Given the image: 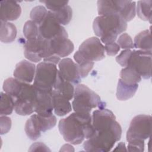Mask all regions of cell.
I'll return each mask as SVG.
<instances>
[{
	"instance_id": "6da1fadb",
	"label": "cell",
	"mask_w": 152,
	"mask_h": 152,
	"mask_svg": "<svg viewBox=\"0 0 152 152\" xmlns=\"http://www.w3.org/2000/svg\"><path fill=\"white\" fill-rule=\"evenodd\" d=\"M93 135L83 144L87 151L107 152L121 137L122 128L113 113L107 109L95 110L91 115Z\"/></svg>"
},
{
	"instance_id": "7a4b0ae2",
	"label": "cell",
	"mask_w": 152,
	"mask_h": 152,
	"mask_svg": "<svg viewBox=\"0 0 152 152\" xmlns=\"http://www.w3.org/2000/svg\"><path fill=\"white\" fill-rule=\"evenodd\" d=\"M58 128L64 139L74 145L81 143L85 138H90L94 133L90 113L74 112L61 119Z\"/></svg>"
},
{
	"instance_id": "3957f363",
	"label": "cell",
	"mask_w": 152,
	"mask_h": 152,
	"mask_svg": "<svg viewBox=\"0 0 152 152\" xmlns=\"http://www.w3.org/2000/svg\"><path fill=\"white\" fill-rule=\"evenodd\" d=\"M93 28L95 34L105 45L115 42L118 35L126 30L127 24L119 15H99L94 19Z\"/></svg>"
},
{
	"instance_id": "277c9868",
	"label": "cell",
	"mask_w": 152,
	"mask_h": 152,
	"mask_svg": "<svg viewBox=\"0 0 152 152\" xmlns=\"http://www.w3.org/2000/svg\"><path fill=\"white\" fill-rule=\"evenodd\" d=\"M72 106L74 112L88 114L92 109H103L105 104L98 94L87 86L78 84L75 88Z\"/></svg>"
},
{
	"instance_id": "5b68a950",
	"label": "cell",
	"mask_w": 152,
	"mask_h": 152,
	"mask_svg": "<svg viewBox=\"0 0 152 152\" xmlns=\"http://www.w3.org/2000/svg\"><path fill=\"white\" fill-rule=\"evenodd\" d=\"M97 4L99 15H119L126 23L132 20L136 14L135 1L100 0Z\"/></svg>"
},
{
	"instance_id": "8992f818",
	"label": "cell",
	"mask_w": 152,
	"mask_h": 152,
	"mask_svg": "<svg viewBox=\"0 0 152 152\" xmlns=\"http://www.w3.org/2000/svg\"><path fill=\"white\" fill-rule=\"evenodd\" d=\"M59 70L55 64L42 62L36 68L34 86L37 90L50 93L54 88Z\"/></svg>"
},
{
	"instance_id": "52a82bcc",
	"label": "cell",
	"mask_w": 152,
	"mask_h": 152,
	"mask_svg": "<svg viewBox=\"0 0 152 152\" xmlns=\"http://www.w3.org/2000/svg\"><path fill=\"white\" fill-rule=\"evenodd\" d=\"M38 90L34 85L23 82L17 96L14 99V110L20 115H28L34 112Z\"/></svg>"
},
{
	"instance_id": "ba28073f",
	"label": "cell",
	"mask_w": 152,
	"mask_h": 152,
	"mask_svg": "<svg viewBox=\"0 0 152 152\" xmlns=\"http://www.w3.org/2000/svg\"><path fill=\"white\" fill-rule=\"evenodd\" d=\"M151 116L147 115H138L132 118L126 132L128 142L144 141L151 134Z\"/></svg>"
},
{
	"instance_id": "9c48e42d",
	"label": "cell",
	"mask_w": 152,
	"mask_h": 152,
	"mask_svg": "<svg viewBox=\"0 0 152 152\" xmlns=\"http://www.w3.org/2000/svg\"><path fill=\"white\" fill-rule=\"evenodd\" d=\"M151 51L132 50L126 66L134 68L144 79L151 76Z\"/></svg>"
},
{
	"instance_id": "30bf717a",
	"label": "cell",
	"mask_w": 152,
	"mask_h": 152,
	"mask_svg": "<svg viewBox=\"0 0 152 152\" xmlns=\"http://www.w3.org/2000/svg\"><path fill=\"white\" fill-rule=\"evenodd\" d=\"M39 36L45 40H51L58 37L68 38L64 27L55 18L52 12L48 11L43 21L39 26Z\"/></svg>"
},
{
	"instance_id": "8fae6325",
	"label": "cell",
	"mask_w": 152,
	"mask_h": 152,
	"mask_svg": "<svg viewBox=\"0 0 152 152\" xmlns=\"http://www.w3.org/2000/svg\"><path fill=\"white\" fill-rule=\"evenodd\" d=\"M78 50L84 57L91 61H100L104 58V47L96 37H90L79 46Z\"/></svg>"
},
{
	"instance_id": "7c38bea8",
	"label": "cell",
	"mask_w": 152,
	"mask_h": 152,
	"mask_svg": "<svg viewBox=\"0 0 152 152\" xmlns=\"http://www.w3.org/2000/svg\"><path fill=\"white\" fill-rule=\"evenodd\" d=\"M46 40L39 36L37 39L27 40L24 46L25 57L34 62H40L44 58Z\"/></svg>"
},
{
	"instance_id": "4fadbf2b",
	"label": "cell",
	"mask_w": 152,
	"mask_h": 152,
	"mask_svg": "<svg viewBox=\"0 0 152 152\" xmlns=\"http://www.w3.org/2000/svg\"><path fill=\"white\" fill-rule=\"evenodd\" d=\"M58 67L61 74L65 80L75 84L80 82L81 76L79 67L71 59L66 58L61 59Z\"/></svg>"
},
{
	"instance_id": "5bb4252c",
	"label": "cell",
	"mask_w": 152,
	"mask_h": 152,
	"mask_svg": "<svg viewBox=\"0 0 152 152\" xmlns=\"http://www.w3.org/2000/svg\"><path fill=\"white\" fill-rule=\"evenodd\" d=\"M50 93L38 90L34 106V112L37 115L45 117L53 115V106Z\"/></svg>"
},
{
	"instance_id": "9a60e30c",
	"label": "cell",
	"mask_w": 152,
	"mask_h": 152,
	"mask_svg": "<svg viewBox=\"0 0 152 152\" xmlns=\"http://www.w3.org/2000/svg\"><path fill=\"white\" fill-rule=\"evenodd\" d=\"M36 68L34 64L23 60L16 65L13 75L15 78L21 81L30 83L34 78Z\"/></svg>"
},
{
	"instance_id": "2e32d148",
	"label": "cell",
	"mask_w": 152,
	"mask_h": 152,
	"mask_svg": "<svg viewBox=\"0 0 152 152\" xmlns=\"http://www.w3.org/2000/svg\"><path fill=\"white\" fill-rule=\"evenodd\" d=\"M1 21L8 22L18 19L21 13L20 5L15 1H1Z\"/></svg>"
},
{
	"instance_id": "e0dca14e",
	"label": "cell",
	"mask_w": 152,
	"mask_h": 152,
	"mask_svg": "<svg viewBox=\"0 0 152 152\" xmlns=\"http://www.w3.org/2000/svg\"><path fill=\"white\" fill-rule=\"evenodd\" d=\"M50 93L52 97L53 110L56 115L62 116L71 111V104L68 99L55 90H52Z\"/></svg>"
},
{
	"instance_id": "ac0fdd59",
	"label": "cell",
	"mask_w": 152,
	"mask_h": 152,
	"mask_svg": "<svg viewBox=\"0 0 152 152\" xmlns=\"http://www.w3.org/2000/svg\"><path fill=\"white\" fill-rule=\"evenodd\" d=\"M53 90L56 91L70 100L74 97L75 89L72 83L65 80L59 71Z\"/></svg>"
},
{
	"instance_id": "d6986e66",
	"label": "cell",
	"mask_w": 152,
	"mask_h": 152,
	"mask_svg": "<svg viewBox=\"0 0 152 152\" xmlns=\"http://www.w3.org/2000/svg\"><path fill=\"white\" fill-rule=\"evenodd\" d=\"M138 87V84H128L124 83L119 78L116 94L117 99L121 101L128 100L135 95Z\"/></svg>"
},
{
	"instance_id": "ffe728a7",
	"label": "cell",
	"mask_w": 152,
	"mask_h": 152,
	"mask_svg": "<svg viewBox=\"0 0 152 152\" xmlns=\"http://www.w3.org/2000/svg\"><path fill=\"white\" fill-rule=\"evenodd\" d=\"M25 132L27 137L32 140H36L40 137L42 131L37 114L33 115L26 121L25 124Z\"/></svg>"
},
{
	"instance_id": "44dd1931",
	"label": "cell",
	"mask_w": 152,
	"mask_h": 152,
	"mask_svg": "<svg viewBox=\"0 0 152 152\" xmlns=\"http://www.w3.org/2000/svg\"><path fill=\"white\" fill-rule=\"evenodd\" d=\"M134 48L139 50L151 51V29L145 30L139 33L134 39Z\"/></svg>"
},
{
	"instance_id": "7402d4cb",
	"label": "cell",
	"mask_w": 152,
	"mask_h": 152,
	"mask_svg": "<svg viewBox=\"0 0 152 152\" xmlns=\"http://www.w3.org/2000/svg\"><path fill=\"white\" fill-rule=\"evenodd\" d=\"M17 28L14 24L10 22L1 21L0 39L4 43L13 42L17 36Z\"/></svg>"
},
{
	"instance_id": "603a6c76",
	"label": "cell",
	"mask_w": 152,
	"mask_h": 152,
	"mask_svg": "<svg viewBox=\"0 0 152 152\" xmlns=\"http://www.w3.org/2000/svg\"><path fill=\"white\" fill-rule=\"evenodd\" d=\"M74 59L79 67L81 78L87 77L93 67L94 62L91 61L84 57L79 50L75 53Z\"/></svg>"
},
{
	"instance_id": "cb8c5ba5",
	"label": "cell",
	"mask_w": 152,
	"mask_h": 152,
	"mask_svg": "<svg viewBox=\"0 0 152 152\" xmlns=\"http://www.w3.org/2000/svg\"><path fill=\"white\" fill-rule=\"evenodd\" d=\"M121 80L128 84H138L141 80V75L132 67H124L120 72Z\"/></svg>"
},
{
	"instance_id": "d4e9b609",
	"label": "cell",
	"mask_w": 152,
	"mask_h": 152,
	"mask_svg": "<svg viewBox=\"0 0 152 152\" xmlns=\"http://www.w3.org/2000/svg\"><path fill=\"white\" fill-rule=\"evenodd\" d=\"M56 20L61 25L68 24L72 19V8L68 5L55 11H51Z\"/></svg>"
},
{
	"instance_id": "484cf974",
	"label": "cell",
	"mask_w": 152,
	"mask_h": 152,
	"mask_svg": "<svg viewBox=\"0 0 152 152\" xmlns=\"http://www.w3.org/2000/svg\"><path fill=\"white\" fill-rule=\"evenodd\" d=\"M151 5L152 1H139L137 5V14L138 16L143 20H151Z\"/></svg>"
},
{
	"instance_id": "4316f807",
	"label": "cell",
	"mask_w": 152,
	"mask_h": 152,
	"mask_svg": "<svg viewBox=\"0 0 152 152\" xmlns=\"http://www.w3.org/2000/svg\"><path fill=\"white\" fill-rule=\"evenodd\" d=\"M14 109V102L12 99L6 93H1L0 115L6 116L12 113Z\"/></svg>"
},
{
	"instance_id": "83f0119b",
	"label": "cell",
	"mask_w": 152,
	"mask_h": 152,
	"mask_svg": "<svg viewBox=\"0 0 152 152\" xmlns=\"http://www.w3.org/2000/svg\"><path fill=\"white\" fill-rule=\"evenodd\" d=\"M23 34L27 40L37 39L39 37V26L31 20L26 22L23 27Z\"/></svg>"
},
{
	"instance_id": "f1b7e54d",
	"label": "cell",
	"mask_w": 152,
	"mask_h": 152,
	"mask_svg": "<svg viewBox=\"0 0 152 152\" xmlns=\"http://www.w3.org/2000/svg\"><path fill=\"white\" fill-rule=\"evenodd\" d=\"M48 12V11L46 8L42 5H39L34 7L30 12V18L31 21L39 26L46 17Z\"/></svg>"
},
{
	"instance_id": "f546056e",
	"label": "cell",
	"mask_w": 152,
	"mask_h": 152,
	"mask_svg": "<svg viewBox=\"0 0 152 152\" xmlns=\"http://www.w3.org/2000/svg\"><path fill=\"white\" fill-rule=\"evenodd\" d=\"M37 119L41 128V131L43 132L51 129L56 125V118L53 115L48 117L37 115Z\"/></svg>"
},
{
	"instance_id": "4dcf8cb0",
	"label": "cell",
	"mask_w": 152,
	"mask_h": 152,
	"mask_svg": "<svg viewBox=\"0 0 152 152\" xmlns=\"http://www.w3.org/2000/svg\"><path fill=\"white\" fill-rule=\"evenodd\" d=\"M117 43L120 48L124 49H130L134 48V45L131 37L124 33L119 36L117 40Z\"/></svg>"
},
{
	"instance_id": "1f68e13d",
	"label": "cell",
	"mask_w": 152,
	"mask_h": 152,
	"mask_svg": "<svg viewBox=\"0 0 152 152\" xmlns=\"http://www.w3.org/2000/svg\"><path fill=\"white\" fill-rule=\"evenodd\" d=\"M132 50L130 49H125L122 51L120 54L116 58V62L122 66L126 67L129 59Z\"/></svg>"
},
{
	"instance_id": "d6a6232c",
	"label": "cell",
	"mask_w": 152,
	"mask_h": 152,
	"mask_svg": "<svg viewBox=\"0 0 152 152\" xmlns=\"http://www.w3.org/2000/svg\"><path fill=\"white\" fill-rule=\"evenodd\" d=\"M40 2L44 3L46 7L50 11H56L68 3V1H40Z\"/></svg>"
},
{
	"instance_id": "836d02e7",
	"label": "cell",
	"mask_w": 152,
	"mask_h": 152,
	"mask_svg": "<svg viewBox=\"0 0 152 152\" xmlns=\"http://www.w3.org/2000/svg\"><path fill=\"white\" fill-rule=\"evenodd\" d=\"M1 134L7 133L11 127V120L6 116H1Z\"/></svg>"
},
{
	"instance_id": "e575fe53",
	"label": "cell",
	"mask_w": 152,
	"mask_h": 152,
	"mask_svg": "<svg viewBox=\"0 0 152 152\" xmlns=\"http://www.w3.org/2000/svg\"><path fill=\"white\" fill-rule=\"evenodd\" d=\"M144 141H133L128 142V150L129 151H143Z\"/></svg>"
},
{
	"instance_id": "d590c367",
	"label": "cell",
	"mask_w": 152,
	"mask_h": 152,
	"mask_svg": "<svg viewBox=\"0 0 152 152\" xmlns=\"http://www.w3.org/2000/svg\"><path fill=\"white\" fill-rule=\"evenodd\" d=\"M104 50L109 56L116 55L120 50V47L117 43L112 42L105 44Z\"/></svg>"
},
{
	"instance_id": "8d00e7d4",
	"label": "cell",
	"mask_w": 152,
	"mask_h": 152,
	"mask_svg": "<svg viewBox=\"0 0 152 152\" xmlns=\"http://www.w3.org/2000/svg\"><path fill=\"white\" fill-rule=\"evenodd\" d=\"M29 151H50V150L48 148V147L43 143L41 142H34V144H33L30 149Z\"/></svg>"
},
{
	"instance_id": "74e56055",
	"label": "cell",
	"mask_w": 152,
	"mask_h": 152,
	"mask_svg": "<svg viewBox=\"0 0 152 152\" xmlns=\"http://www.w3.org/2000/svg\"><path fill=\"white\" fill-rule=\"evenodd\" d=\"M115 151H116V150H119V151H126L127 150L125 148V143L122 142H121L118 145V146L116 147V148L114 150Z\"/></svg>"
}]
</instances>
